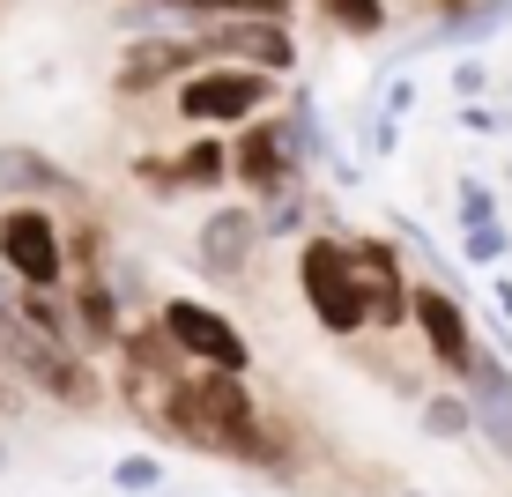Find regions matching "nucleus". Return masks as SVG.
Segmentation results:
<instances>
[{"instance_id": "1", "label": "nucleus", "mask_w": 512, "mask_h": 497, "mask_svg": "<svg viewBox=\"0 0 512 497\" xmlns=\"http://www.w3.org/2000/svg\"><path fill=\"white\" fill-rule=\"evenodd\" d=\"M0 371H8L15 386H30V394L60 401V408H97V371L82 364V349H67L60 334L30 327L15 305H0Z\"/></svg>"}, {"instance_id": "2", "label": "nucleus", "mask_w": 512, "mask_h": 497, "mask_svg": "<svg viewBox=\"0 0 512 497\" xmlns=\"http://www.w3.org/2000/svg\"><path fill=\"white\" fill-rule=\"evenodd\" d=\"M275 97V75L260 67H238V60H201L193 75H179V119L186 127H245L260 119Z\"/></svg>"}, {"instance_id": "3", "label": "nucleus", "mask_w": 512, "mask_h": 497, "mask_svg": "<svg viewBox=\"0 0 512 497\" xmlns=\"http://www.w3.org/2000/svg\"><path fill=\"white\" fill-rule=\"evenodd\" d=\"M297 290L327 334H364V282L349 275L342 238H305L297 245Z\"/></svg>"}, {"instance_id": "4", "label": "nucleus", "mask_w": 512, "mask_h": 497, "mask_svg": "<svg viewBox=\"0 0 512 497\" xmlns=\"http://www.w3.org/2000/svg\"><path fill=\"white\" fill-rule=\"evenodd\" d=\"M193 38H201V60H238V67H260V75L297 67V38L282 15H208V23H193Z\"/></svg>"}, {"instance_id": "5", "label": "nucleus", "mask_w": 512, "mask_h": 497, "mask_svg": "<svg viewBox=\"0 0 512 497\" xmlns=\"http://www.w3.org/2000/svg\"><path fill=\"white\" fill-rule=\"evenodd\" d=\"M156 319H164V334L179 342L186 364H216V371H253V342L223 319L216 305H201V297H164L156 305Z\"/></svg>"}, {"instance_id": "6", "label": "nucleus", "mask_w": 512, "mask_h": 497, "mask_svg": "<svg viewBox=\"0 0 512 497\" xmlns=\"http://www.w3.org/2000/svg\"><path fill=\"white\" fill-rule=\"evenodd\" d=\"M0 268L15 282H45V290L67 275V230L45 216V201L0 208Z\"/></svg>"}, {"instance_id": "7", "label": "nucleus", "mask_w": 512, "mask_h": 497, "mask_svg": "<svg viewBox=\"0 0 512 497\" xmlns=\"http://www.w3.org/2000/svg\"><path fill=\"white\" fill-rule=\"evenodd\" d=\"M409 319H416L423 349H431V364L461 379V371H468V357H475V334H468L461 290H446V282H431V290H416V297H409Z\"/></svg>"}, {"instance_id": "8", "label": "nucleus", "mask_w": 512, "mask_h": 497, "mask_svg": "<svg viewBox=\"0 0 512 497\" xmlns=\"http://www.w3.org/2000/svg\"><path fill=\"white\" fill-rule=\"evenodd\" d=\"M297 156L282 149V127H253V119H245V134L231 141V179L245 186V193H260V201H268V193H282V186H297Z\"/></svg>"}, {"instance_id": "9", "label": "nucleus", "mask_w": 512, "mask_h": 497, "mask_svg": "<svg viewBox=\"0 0 512 497\" xmlns=\"http://www.w3.org/2000/svg\"><path fill=\"white\" fill-rule=\"evenodd\" d=\"M201 67V38L193 30H156V38H134L127 45V67H119V90H156V82H179Z\"/></svg>"}, {"instance_id": "10", "label": "nucleus", "mask_w": 512, "mask_h": 497, "mask_svg": "<svg viewBox=\"0 0 512 497\" xmlns=\"http://www.w3.org/2000/svg\"><path fill=\"white\" fill-rule=\"evenodd\" d=\"M67 201L75 193V171L67 164H52L45 149H30V141H8L0 149V201Z\"/></svg>"}, {"instance_id": "11", "label": "nucleus", "mask_w": 512, "mask_h": 497, "mask_svg": "<svg viewBox=\"0 0 512 497\" xmlns=\"http://www.w3.org/2000/svg\"><path fill=\"white\" fill-rule=\"evenodd\" d=\"M260 216L253 208H216V216L201 223V268L208 275H245V260L260 253Z\"/></svg>"}, {"instance_id": "12", "label": "nucleus", "mask_w": 512, "mask_h": 497, "mask_svg": "<svg viewBox=\"0 0 512 497\" xmlns=\"http://www.w3.org/2000/svg\"><path fill=\"white\" fill-rule=\"evenodd\" d=\"M505 23H512V0H461V8H446V23L423 45H483V38H498Z\"/></svg>"}, {"instance_id": "13", "label": "nucleus", "mask_w": 512, "mask_h": 497, "mask_svg": "<svg viewBox=\"0 0 512 497\" xmlns=\"http://www.w3.org/2000/svg\"><path fill=\"white\" fill-rule=\"evenodd\" d=\"M67 305H75L82 349H90V342H119V334H127V327H119V297H112V282H104V275H90L75 297H67Z\"/></svg>"}, {"instance_id": "14", "label": "nucleus", "mask_w": 512, "mask_h": 497, "mask_svg": "<svg viewBox=\"0 0 512 497\" xmlns=\"http://www.w3.org/2000/svg\"><path fill=\"white\" fill-rule=\"evenodd\" d=\"M342 260H349V275H357L364 290H372V282H401V253L386 238H349Z\"/></svg>"}, {"instance_id": "15", "label": "nucleus", "mask_w": 512, "mask_h": 497, "mask_svg": "<svg viewBox=\"0 0 512 497\" xmlns=\"http://www.w3.org/2000/svg\"><path fill=\"white\" fill-rule=\"evenodd\" d=\"M171 164H179V186H223V171H231V149H223L216 134H201L193 149L171 156Z\"/></svg>"}, {"instance_id": "16", "label": "nucleus", "mask_w": 512, "mask_h": 497, "mask_svg": "<svg viewBox=\"0 0 512 497\" xmlns=\"http://www.w3.org/2000/svg\"><path fill=\"white\" fill-rule=\"evenodd\" d=\"M320 8L342 38H379L386 30V0H320Z\"/></svg>"}, {"instance_id": "17", "label": "nucleus", "mask_w": 512, "mask_h": 497, "mask_svg": "<svg viewBox=\"0 0 512 497\" xmlns=\"http://www.w3.org/2000/svg\"><path fill=\"white\" fill-rule=\"evenodd\" d=\"M409 297H416L409 275L401 282H372V290H364V327H401V319H409Z\"/></svg>"}, {"instance_id": "18", "label": "nucleus", "mask_w": 512, "mask_h": 497, "mask_svg": "<svg viewBox=\"0 0 512 497\" xmlns=\"http://www.w3.org/2000/svg\"><path fill=\"white\" fill-rule=\"evenodd\" d=\"M423 431H431V438H446V446H453V438H468V431H475V408H468V394H438V401H423Z\"/></svg>"}, {"instance_id": "19", "label": "nucleus", "mask_w": 512, "mask_h": 497, "mask_svg": "<svg viewBox=\"0 0 512 497\" xmlns=\"http://www.w3.org/2000/svg\"><path fill=\"white\" fill-rule=\"evenodd\" d=\"M112 490H127V497L164 490V460H156V453H127V460H112Z\"/></svg>"}, {"instance_id": "20", "label": "nucleus", "mask_w": 512, "mask_h": 497, "mask_svg": "<svg viewBox=\"0 0 512 497\" xmlns=\"http://www.w3.org/2000/svg\"><path fill=\"white\" fill-rule=\"evenodd\" d=\"M112 23L127 30V38H156V30H179V8H156V0H127Z\"/></svg>"}, {"instance_id": "21", "label": "nucleus", "mask_w": 512, "mask_h": 497, "mask_svg": "<svg viewBox=\"0 0 512 497\" xmlns=\"http://www.w3.org/2000/svg\"><path fill=\"white\" fill-rule=\"evenodd\" d=\"M505 245H512V238H505V223H498V216H490V223H468V238H461V253L475 260V268H498V260H505Z\"/></svg>"}, {"instance_id": "22", "label": "nucleus", "mask_w": 512, "mask_h": 497, "mask_svg": "<svg viewBox=\"0 0 512 497\" xmlns=\"http://www.w3.org/2000/svg\"><path fill=\"white\" fill-rule=\"evenodd\" d=\"M305 223V193H268V208H260V238H282V230H297Z\"/></svg>"}, {"instance_id": "23", "label": "nucleus", "mask_w": 512, "mask_h": 497, "mask_svg": "<svg viewBox=\"0 0 512 497\" xmlns=\"http://www.w3.org/2000/svg\"><path fill=\"white\" fill-rule=\"evenodd\" d=\"M490 216H498V201H490V186L461 179V230H468V223H490Z\"/></svg>"}, {"instance_id": "24", "label": "nucleus", "mask_w": 512, "mask_h": 497, "mask_svg": "<svg viewBox=\"0 0 512 497\" xmlns=\"http://www.w3.org/2000/svg\"><path fill=\"white\" fill-rule=\"evenodd\" d=\"M208 15H290V0H208Z\"/></svg>"}, {"instance_id": "25", "label": "nucleus", "mask_w": 512, "mask_h": 497, "mask_svg": "<svg viewBox=\"0 0 512 497\" xmlns=\"http://www.w3.org/2000/svg\"><path fill=\"white\" fill-rule=\"evenodd\" d=\"M446 75H453V97H483V90H490V75H483V67H475V60L446 67Z\"/></svg>"}, {"instance_id": "26", "label": "nucleus", "mask_w": 512, "mask_h": 497, "mask_svg": "<svg viewBox=\"0 0 512 497\" xmlns=\"http://www.w3.org/2000/svg\"><path fill=\"white\" fill-rule=\"evenodd\" d=\"M156 8H179V23H208V0H156Z\"/></svg>"}, {"instance_id": "27", "label": "nucleus", "mask_w": 512, "mask_h": 497, "mask_svg": "<svg viewBox=\"0 0 512 497\" xmlns=\"http://www.w3.org/2000/svg\"><path fill=\"white\" fill-rule=\"evenodd\" d=\"M15 290H23V282H15L8 268H0V305H15Z\"/></svg>"}, {"instance_id": "28", "label": "nucleus", "mask_w": 512, "mask_h": 497, "mask_svg": "<svg viewBox=\"0 0 512 497\" xmlns=\"http://www.w3.org/2000/svg\"><path fill=\"white\" fill-rule=\"evenodd\" d=\"M431 8H461V0H431Z\"/></svg>"}, {"instance_id": "29", "label": "nucleus", "mask_w": 512, "mask_h": 497, "mask_svg": "<svg viewBox=\"0 0 512 497\" xmlns=\"http://www.w3.org/2000/svg\"><path fill=\"white\" fill-rule=\"evenodd\" d=\"M0 208H8V201H0Z\"/></svg>"}]
</instances>
